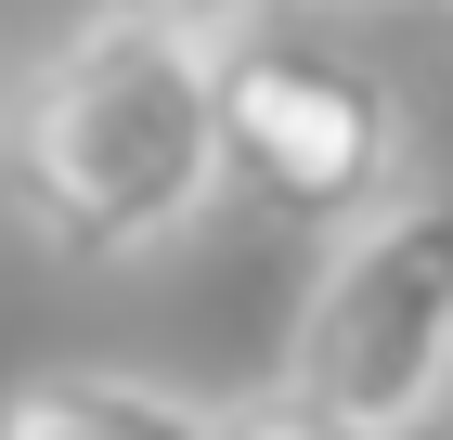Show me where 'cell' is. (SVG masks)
Returning <instances> with one entry per match:
<instances>
[{
	"label": "cell",
	"mask_w": 453,
	"mask_h": 440,
	"mask_svg": "<svg viewBox=\"0 0 453 440\" xmlns=\"http://www.w3.org/2000/svg\"><path fill=\"white\" fill-rule=\"evenodd\" d=\"M0 169H13V220L65 272H117V259L181 246L220 207L208 39H169L117 0H91L27 66L13 117H0Z\"/></svg>",
	"instance_id": "obj_1"
},
{
	"label": "cell",
	"mask_w": 453,
	"mask_h": 440,
	"mask_svg": "<svg viewBox=\"0 0 453 440\" xmlns=\"http://www.w3.org/2000/svg\"><path fill=\"white\" fill-rule=\"evenodd\" d=\"M208 156H220V195L246 220L324 246L415 181V104L363 39L259 13L208 52Z\"/></svg>",
	"instance_id": "obj_2"
},
{
	"label": "cell",
	"mask_w": 453,
	"mask_h": 440,
	"mask_svg": "<svg viewBox=\"0 0 453 440\" xmlns=\"http://www.w3.org/2000/svg\"><path fill=\"white\" fill-rule=\"evenodd\" d=\"M285 375L388 440L453 389V195L402 181L349 234H324L311 298L285 324Z\"/></svg>",
	"instance_id": "obj_3"
},
{
	"label": "cell",
	"mask_w": 453,
	"mask_h": 440,
	"mask_svg": "<svg viewBox=\"0 0 453 440\" xmlns=\"http://www.w3.org/2000/svg\"><path fill=\"white\" fill-rule=\"evenodd\" d=\"M0 440H220V402L117 363H39L0 389Z\"/></svg>",
	"instance_id": "obj_4"
},
{
	"label": "cell",
	"mask_w": 453,
	"mask_h": 440,
	"mask_svg": "<svg viewBox=\"0 0 453 440\" xmlns=\"http://www.w3.org/2000/svg\"><path fill=\"white\" fill-rule=\"evenodd\" d=\"M220 440H388V428H363V414H337L324 389L273 375V389H234V402H220Z\"/></svg>",
	"instance_id": "obj_5"
},
{
	"label": "cell",
	"mask_w": 453,
	"mask_h": 440,
	"mask_svg": "<svg viewBox=\"0 0 453 440\" xmlns=\"http://www.w3.org/2000/svg\"><path fill=\"white\" fill-rule=\"evenodd\" d=\"M117 13H142V27H169V39H234V27H259V13H273V0H117Z\"/></svg>",
	"instance_id": "obj_6"
},
{
	"label": "cell",
	"mask_w": 453,
	"mask_h": 440,
	"mask_svg": "<svg viewBox=\"0 0 453 440\" xmlns=\"http://www.w3.org/2000/svg\"><path fill=\"white\" fill-rule=\"evenodd\" d=\"M402 440H453V389H441V402H427V414H415Z\"/></svg>",
	"instance_id": "obj_7"
},
{
	"label": "cell",
	"mask_w": 453,
	"mask_h": 440,
	"mask_svg": "<svg viewBox=\"0 0 453 440\" xmlns=\"http://www.w3.org/2000/svg\"><path fill=\"white\" fill-rule=\"evenodd\" d=\"M311 13H363V0H311Z\"/></svg>",
	"instance_id": "obj_8"
},
{
	"label": "cell",
	"mask_w": 453,
	"mask_h": 440,
	"mask_svg": "<svg viewBox=\"0 0 453 440\" xmlns=\"http://www.w3.org/2000/svg\"><path fill=\"white\" fill-rule=\"evenodd\" d=\"M441 13H453V0H441Z\"/></svg>",
	"instance_id": "obj_9"
}]
</instances>
